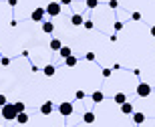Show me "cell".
<instances>
[{"instance_id": "13", "label": "cell", "mask_w": 155, "mask_h": 127, "mask_svg": "<svg viewBox=\"0 0 155 127\" xmlns=\"http://www.w3.org/2000/svg\"><path fill=\"white\" fill-rule=\"evenodd\" d=\"M77 63H79V58H77L75 55H71V57L64 58V65H67V67H77Z\"/></svg>"}, {"instance_id": "31", "label": "cell", "mask_w": 155, "mask_h": 127, "mask_svg": "<svg viewBox=\"0 0 155 127\" xmlns=\"http://www.w3.org/2000/svg\"><path fill=\"white\" fill-rule=\"evenodd\" d=\"M8 4H10V6H16V4H18V0H8Z\"/></svg>"}, {"instance_id": "18", "label": "cell", "mask_w": 155, "mask_h": 127, "mask_svg": "<svg viewBox=\"0 0 155 127\" xmlns=\"http://www.w3.org/2000/svg\"><path fill=\"white\" fill-rule=\"evenodd\" d=\"M58 55H61L63 58H67V57H71V55H73V51H71V46H63V48L58 51Z\"/></svg>"}, {"instance_id": "27", "label": "cell", "mask_w": 155, "mask_h": 127, "mask_svg": "<svg viewBox=\"0 0 155 127\" xmlns=\"http://www.w3.org/2000/svg\"><path fill=\"white\" fill-rule=\"evenodd\" d=\"M85 58H87V61H95V52H87Z\"/></svg>"}, {"instance_id": "3", "label": "cell", "mask_w": 155, "mask_h": 127, "mask_svg": "<svg viewBox=\"0 0 155 127\" xmlns=\"http://www.w3.org/2000/svg\"><path fill=\"white\" fill-rule=\"evenodd\" d=\"M45 14H46V8L38 6V8H35V10H32L30 18H32V22H45Z\"/></svg>"}, {"instance_id": "29", "label": "cell", "mask_w": 155, "mask_h": 127, "mask_svg": "<svg viewBox=\"0 0 155 127\" xmlns=\"http://www.w3.org/2000/svg\"><path fill=\"white\" fill-rule=\"evenodd\" d=\"M115 30H123V22H119V20H117V22H115Z\"/></svg>"}, {"instance_id": "25", "label": "cell", "mask_w": 155, "mask_h": 127, "mask_svg": "<svg viewBox=\"0 0 155 127\" xmlns=\"http://www.w3.org/2000/svg\"><path fill=\"white\" fill-rule=\"evenodd\" d=\"M109 8H113V10L119 8V2H117V0H109Z\"/></svg>"}, {"instance_id": "17", "label": "cell", "mask_w": 155, "mask_h": 127, "mask_svg": "<svg viewBox=\"0 0 155 127\" xmlns=\"http://www.w3.org/2000/svg\"><path fill=\"white\" fill-rule=\"evenodd\" d=\"M113 99H115V103H117V105H123V103L127 101V95H125V93H117Z\"/></svg>"}, {"instance_id": "14", "label": "cell", "mask_w": 155, "mask_h": 127, "mask_svg": "<svg viewBox=\"0 0 155 127\" xmlns=\"http://www.w3.org/2000/svg\"><path fill=\"white\" fill-rule=\"evenodd\" d=\"M133 121L137 123V125H141V123L145 121V113H141V111H137V113H133Z\"/></svg>"}, {"instance_id": "19", "label": "cell", "mask_w": 155, "mask_h": 127, "mask_svg": "<svg viewBox=\"0 0 155 127\" xmlns=\"http://www.w3.org/2000/svg\"><path fill=\"white\" fill-rule=\"evenodd\" d=\"M85 6L89 8V10H93V8L99 6V0H85Z\"/></svg>"}, {"instance_id": "12", "label": "cell", "mask_w": 155, "mask_h": 127, "mask_svg": "<svg viewBox=\"0 0 155 127\" xmlns=\"http://www.w3.org/2000/svg\"><path fill=\"white\" fill-rule=\"evenodd\" d=\"M40 24H42V32H46V35H51L52 30H54V24L48 22V20H45V22H40Z\"/></svg>"}, {"instance_id": "24", "label": "cell", "mask_w": 155, "mask_h": 127, "mask_svg": "<svg viewBox=\"0 0 155 127\" xmlns=\"http://www.w3.org/2000/svg\"><path fill=\"white\" fill-rule=\"evenodd\" d=\"M6 103H8V99H6V95H2V93H0V107H4Z\"/></svg>"}, {"instance_id": "6", "label": "cell", "mask_w": 155, "mask_h": 127, "mask_svg": "<svg viewBox=\"0 0 155 127\" xmlns=\"http://www.w3.org/2000/svg\"><path fill=\"white\" fill-rule=\"evenodd\" d=\"M52 111H54V105H52L51 101H46V103L40 105V113H42V115H51Z\"/></svg>"}, {"instance_id": "23", "label": "cell", "mask_w": 155, "mask_h": 127, "mask_svg": "<svg viewBox=\"0 0 155 127\" xmlns=\"http://www.w3.org/2000/svg\"><path fill=\"white\" fill-rule=\"evenodd\" d=\"M111 73H113L111 69H103V71H101V75H103L105 79H109V77H111Z\"/></svg>"}, {"instance_id": "30", "label": "cell", "mask_w": 155, "mask_h": 127, "mask_svg": "<svg viewBox=\"0 0 155 127\" xmlns=\"http://www.w3.org/2000/svg\"><path fill=\"white\" fill-rule=\"evenodd\" d=\"M58 2H61L63 6H67V4H73V0H58Z\"/></svg>"}, {"instance_id": "22", "label": "cell", "mask_w": 155, "mask_h": 127, "mask_svg": "<svg viewBox=\"0 0 155 127\" xmlns=\"http://www.w3.org/2000/svg\"><path fill=\"white\" fill-rule=\"evenodd\" d=\"M0 65H2V67H8V65H10V58H8V57H2V58H0Z\"/></svg>"}, {"instance_id": "4", "label": "cell", "mask_w": 155, "mask_h": 127, "mask_svg": "<svg viewBox=\"0 0 155 127\" xmlns=\"http://www.w3.org/2000/svg\"><path fill=\"white\" fill-rule=\"evenodd\" d=\"M135 93H137V97H143V99L149 97V95H151V85H147V83H139Z\"/></svg>"}, {"instance_id": "11", "label": "cell", "mask_w": 155, "mask_h": 127, "mask_svg": "<svg viewBox=\"0 0 155 127\" xmlns=\"http://www.w3.org/2000/svg\"><path fill=\"white\" fill-rule=\"evenodd\" d=\"M54 73H57L54 65H46L45 69H42V75H45V77H54Z\"/></svg>"}, {"instance_id": "2", "label": "cell", "mask_w": 155, "mask_h": 127, "mask_svg": "<svg viewBox=\"0 0 155 127\" xmlns=\"http://www.w3.org/2000/svg\"><path fill=\"white\" fill-rule=\"evenodd\" d=\"M58 113H61L63 117H71L73 113H75V105L69 103V101H64V103L58 105Z\"/></svg>"}, {"instance_id": "15", "label": "cell", "mask_w": 155, "mask_h": 127, "mask_svg": "<svg viewBox=\"0 0 155 127\" xmlns=\"http://www.w3.org/2000/svg\"><path fill=\"white\" fill-rule=\"evenodd\" d=\"M83 121L85 123H95V113H93V111H87L85 115H83Z\"/></svg>"}, {"instance_id": "21", "label": "cell", "mask_w": 155, "mask_h": 127, "mask_svg": "<svg viewBox=\"0 0 155 127\" xmlns=\"http://www.w3.org/2000/svg\"><path fill=\"white\" fill-rule=\"evenodd\" d=\"M83 26H85L87 30H93V28H95V22H93V20H85V22H83Z\"/></svg>"}, {"instance_id": "20", "label": "cell", "mask_w": 155, "mask_h": 127, "mask_svg": "<svg viewBox=\"0 0 155 127\" xmlns=\"http://www.w3.org/2000/svg\"><path fill=\"white\" fill-rule=\"evenodd\" d=\"M14 107H16V111H18V113H22V111H26V105H24L22 101H16V103H14Z\"/></svg>"}, {"instance_id": "8", "label": "cell", "mask_w": 155, "mask_h": 127, "mask_svg": "<svg viewBox=\"0 0 155 127\" xmlns=\"http://www.w3.org/2000/svg\"><path fill=\"white\" fill-rule=\"evenodd\" d=\"M51 51H54V52H58L61 48H63V42H61V38H51Z\"/></svg>"}, {"instance_id": "9", "label": "cell", "mask_w": 155, "mask_h": 127, "mask_svg": "<svg viewBox=\"0 0 155 127\" xmlns=\"http://www.w3.org/2000/svg\"><path fill=\"white\" fill-rule=\"evenodd\" d=\"M121 107V113H123V115H133V105L131 103H123V105H119Z\"/></svg>"}, {"instance_id": "1", "label": "cell", "mask_w": 155, "mask_h": 127, "mask_svg": "<svg viewBox=\"0 0 155 127\" xmlns=\"http://www.w3.org/2000/svg\"><path fill=\"white\" fill-rule=\"evenodd\" d=\"M0 115H2L4 121H16L18 111H16V107H14V103H6L4 107H0Z\"/></svg>"}, {"instance_id": "7", "label": "cell", "mask_w": 155, "mask_h": 127, "mask_svg": "<svg viewBox=\"0 0 155 127\" xmlns=\"http://www.w3.org/2000/svg\"><path fill=\"white\" fill-rule=\"evenodd\" d=\"M91 101L93 103H103L105 101V93L103 91H93L91 93Z\"/></svg>"}, {"instance_id": "32", "label": "cell", "mask_w": 155, "mask_h": 127, "mask_svg": "<svg viewBox=\"0 0 155 127\" xmlns=\"http://www.w3.org/2000/svg\"><path fill=\"white\" fill-rule=\"evenodd\" d=\"M149 32H151V36H155V26H151V28H149Z\"/></svg>"}, {"instance_id": "26", "label": "cell", "mask_w": 155, "mask_h": 127, "mask_svg": "<svg viewBox=\"0 0 155 127\" xmlns=\"http://www.w3.org/2000/svg\"><path fill=\"white\" fill-rule=\"evenodd\" d=\"M131 18H133V20H141V12H133Z\"/></svg>"}, {"instance_id": "28", "label": "cell", "mask_w": 155, "mask_h": 127, "mask_svg": "<svg viewBox=\"0 0 155 127\" xmlns=\"http://www.w3.org/2000/svg\"><path fill=\"white\" fill-rule=\"evenodd\" d=\"M75 97H77V99H85V91H77Z\"/></svg>"}, {"instance_id": "5", "label": "cell", "mask_w": 155, "mask_h": 127, "mask_svg": "<svg viewBox=\"0 0 155 127\" xmlns=\"http://www.w3.org/2000/svg\"><path fill=\"white\" fill-rule=\"evenodd\" d=\"M61 8H63L61 2H51V4L46 6V14H48V16H58V14H61Z\"/></svg>"}, {"instance_id": "10", "label": "cell", "mask_w": 155, "mask_h": 127, "mask_svg": "<svg viewBox=\"0 0 155 127\" xmlns=\"http://www.w3.org/2000/svg\"><path fill=\"white\" fill-rule=\"evenodd\" d=\"M28 113H26V111H22V113H18V117H16V123H20V125H26V123H28Z\"/></svg>"}, {"instance_id": "16", "label": "cell", "mask_w": 155, "mask_h": 127, "mask_svg": "<svg viewBox=\"0 0 155 127\" xmlns=\"http://www.w3.org/2000/svg\"><path fill=\"white\" fill-rule=\"evenodd\" d=\"M71 22L75 24V26H81L85 20H83V16H81V14H73V16H71Z\"/></svg>"}]
</instances>
